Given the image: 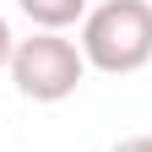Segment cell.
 Here are the masks:
<instances>
[{"label": "cell", "instance_id": "obj_3", "mask_svg": "<svg viewBox=\"0 0 152 152\" xmlns=\"http://www.w3.org/2000/svg\"><path fill=\"white\" fill-rule=\"evenodd\" d=\"M16 11L38 33H65V27H76L87 16V0H16Z\"/></svg>", "mask_w": 152, "mask_h": 152}, {"label": "cell", "instance_id": "obj_4", "mask_svg": "<svg viewBox=\"0 0 152 152\" xmlns=\"http://www.w3.org/2000/svg\"><path fill=\"white\" fill-rule=\"evenodd\" d=\"M11 54H16V38L6 27V16H0V71H11Z\"/></svg>", "mask_w": 152, "mask_h": 152}, {"label": "cell", "instance_id": "obj_2", "mask_svg": "<svg viewBox=\"0 0 152 152\" xmlns=\"http://www.w3.org/2000/svg\"><path fill=\"white\" fill-rule=\"evenodd\" d=\"M87 60H82V44H71L60 33H33V38H16V54H11V82L22 98L33 103H60L82 87Z\"/></svg>", "mask_w": 152, "mask_h": 152}, {"label": "cell", "instance_id": "obj_5", "mask_svg": "<svg viewBox=\"0 0 152 152\" xmlns=\"http://www.w3.org/2000/svg\"><path fill=\"white\" fill-rule=\"evenodd\" d=\"M109 152H152V136H125L120 147H109Z\"/></svg>", "mask_w": 152, "mask_h": 152}, {"label": "cell", "instance_id": "obj_1", "mask_svg": "<svg viewBox=\"0 0 152 152\" xmlns=\"http://www.w3.org/2000/svg\"><path fill=\"white\" fill-rule=\"evenodd\" d=\"M82 60L103 76H130L152 60V6L103 0L82 16Z\"/></svg>", "mask_w": 152, "mask_h": 152}]
</instances>
